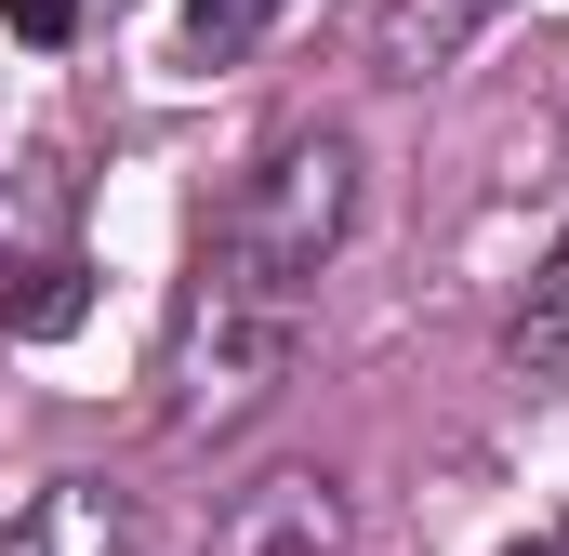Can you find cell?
<instances>
[{"label": "cell", "instance_id": "obj_1", "mask_svg": "<svg viewBox=\"0 0 569 556\" xmlns=\"http://www.w3.org/2000/svg\"><path fill=\"white\" fill-rule=\"evenodd\" d=\"M345 212H358V146L345 133H291L252 186H239V212H226V252H212V305H252L266 331H291V291L331 266V239H345Z\"/></svg>", "mask_w": 569, "mask_h": 556}, {"label": "cell", "instance_id": "obj_2", "mask_svg": "<svg viewBox=\"0 0 569 556\" xmlns=\"http://www.w3.org/2000/svg\"><path fill=\"white\" fill-rule=\"evenodd\" d=\"M0 556H120V517H107V490H80V477H53L13 530H0Z\"/></svg>", "mask_w": 569, "mask_h": 556}, {"label": "cell", "instance_id": "obj_3", "mask_svg": "<svg viewBox=\"0 0 569 556\" xmlns=\"http://www.w3.org/2000/svg\"><path fill=\"white\" fill-rule=\"evenodd\" d=\"M503 358H517L530 385H569V239L543 252V278H530V305H517V331H503Z\"/></svg>", "mask_w": 569, "mask_h": 556}, {"label": "cell", "instance_id": "obj_4", "mask_svg": "<svg viewBox=\"0 0 569 556\" xmlns=\"http://www.w3.org/2000/svg\"><path fill=\"white\" fill-rule=\"evenodd\" d=\"M266 27H279V0H186V53H199V67H226V53H252Z\"/></svg>", "mask_w": 569, "mask_h": 556}, {"label": "cell", "instance_id": "obj_5", "mask_svg": "<svg viewBox=\"0 0 569 556\" xmlns=\"http://www.w3.org/2000/svg\"><path fill=\"white\" fill-rule=\"evenodd\" d=\"M67 318H80V266H40L13 291V331H67Z\"/></svg>", "mask_w": 569, "mask_h": 556}, {"label": "cell", "instance_id": "obj_6", "mask_svg": "<svg viewBox=\"0 0 569 556\" xmlns=\"http://www.w3.org/2000/svg\"><path fill=\"white\" fill-rule=\"evenodd\" d=\"M0 13H13V40H67L80 27V0H0Z\"/></svg>", "mask_w": 569, "mask_h": 556}, {"label": "cell", "instance_id": "obj_7", "mask_svg": "<svg viewBox=\"0 0 569 556\" xmlns=\"http://www.w3.org/2000/svg\"><path fill=\"white\" fill-rule=\"evenodd\" d=\"M543 556H569V544H543Z\"/></svg>", "mask_w": 569, "mask_h": 556}, {"label": "cell", "instance_id": "obj_8", "mask_svg": "<svg viewBox=\"0 0 569 556\" xmlns=\"http://www.w3.org/2000/svg\"><path fill=\"white\" fill-rule=\"evenodd\" d=\"M530 556H543V544H530Z\"/></svg>", "mask_w": 569, "mask_h": 556}]
</instances>
